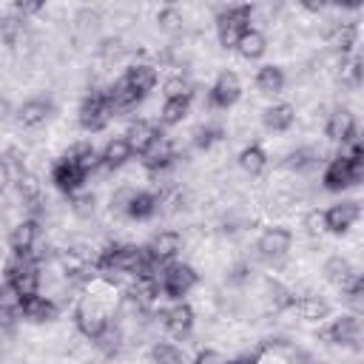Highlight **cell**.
I'll return each instance as SVG.
<instances>
[{
	"instance_id": "1",
	"label": "cell",
	"mask_w": 364,
	"mask_h": 364,
	"mask_svg": "<svg viewBox=\"0 0 364 364\" xmlns=\"http://www.w3.org/2000/svg\"><path fill=\"white\" fill-rule=\"evenodd\" d=\"M74 321H77V330H80L85 338H91V341L105 330V324L111 321V301L102 299L100 287H91V290L80 299V304H77V310H74Z\"/></svg>"
},
{
	"instance_id": "2",
	"label": "cell",
	"mask_w": 364,
	"mask_h": 364,
	"mask_svg": "<svg viewBox=\"0 0 364 364\" xmlns=\"http://www.w3.org/2000/svg\"><path fill=\"white\" fill-rule=\"evenodd\" d=\"M250 17H253V9L250 6H228L219 11L216 17V37H219V46L225 48H236L239 37L253 28L250 26Z\"/></svg>"
},
{
	"instance_id": "3",
	"label": "cell",
	"mask_w": 364,
	"mask_h": 364,
	"mask_svg": "<svg viewBox=\"0 0 364 364\" xmlns=\"http://www.w3.org/2000/svg\"><path fill=\"white\" fill-rule=\"evenodd\" d=\"M196 282H199L196 270H193L191 264H182V262H168V264H162L159 279H156L159 293H165L168 299H182V296H188V293L196 287Z\"/></svg>"
},
{
	"instance_id": "4",
	"label": "cell",
	"mask_w": 364,
	"mask_h": 364,
	"mask_svg": "<svg viewBox=\"0 0 364 364\" xmlns=\"http://www.w3.org/2000/svg\"><path fill=\"white\" fill-rule=\"evenodd\" d=\"M361 176H364V159L361 162H353V159H347V156L338 154V156H333L327 162L321 182H324L327 191H344L350 185H358Z\"/></svg>"
},
{
	"instance_id": "5",
	"label": "cell",
	"mask_w": 364,
	"mask_h": 364,
	"mask_svg": "<svg viewBox=\"0 0 364 364\" xmlns=\"http://www.w3.org/2000/svg\"><path fill=\"white\" fill-rule=\"evenodd\" d=\"M111 117H114V111H111V105H108V100H105V91H94V94H88L85 100H82V105H80V114H77V119H80V128L82 131H102L108 122H111Z\"/></svg>"
},
{
	"instance_id": "6",
	"label": "cell",
	"mask_w": 364,
	"mask_h": 364,
	"mask_svg": "<svg viewBox=\"0 0 364 364\" xmlns=\"http://www.w3.org/2000/svg\"><path fill=\"white\" fill-rule=\"evenodd\" d=\"M290 247H293V233H290L287 228H282V225L264 228L262 236H259V242H256L259 256L267 259V262H279V259H284V256L290 253Z\"/></svg>"
},
{
	"instance_id": "7",
	"label": "cell",
	"mask_w": 364,
	"mask_h": 364,
	"mask_svg": "<svg viewBox=\"0 0 364 364\" xmlns=\"http://www.w3.org/2000/svg\"><path fill=\"white\" fill-rule=\"evenodd\" d=\"M321 338H327L330 344L355 347L361 341V318H358V313H344V316L333 318L330 327L321 333Z\"/></svg>"
},
{
	"instance_id": "8",
	"label": "cell",
	"mask_w": 364,
	"mask_h": 364,
	"mask_svg": "<svg viewBox=\"0 0 364 364\" xmlns=\"http://www.w3.org/2000/svg\"><path fill=\"white\" fill-rule=\"evenodd\" d=\"M242 97V80L236 71H219V77L210 85V105L213 108H230Z\"/></svg>"
},
{
	"instance_id": "9",
	"label": "cell",
	"mask_w": 364,
	"mask_h": 364,
	"mask_svg": "<svg viewBox=\"0 0 364 364\" xmlns=\"http://www.w3.org/2000/svg\"><path fill=\"white\" fill-rule=\"evenodd\" d=\"M361 216V208L355 199H344V202H336L333 208L324 210V228L330 233H347Z\"/></svg>"
},
{
	"instance_id": "10",
	"label": "cell",
	"mask_w": 364,
	"mask_h": 364,
	"mask_svg": "<svg viewBox=\"0 0 364 364\" xmlns=\"http://www.w3.org/2000/svg\"><path fill=\"white\" fill-rule=\"evenodd\" d=\"M324 134H327V139H333V142H350L353 136H355V114L350 111V108H333L330 114H327V122H324Z\"/></svg>"
},
{
	"instance_id": "11",
	"label": "cell",
	"mask_w": 364,
	"mask_h": 364,
	"mask_svg": "<svg viewBox=\"0 0 364 364\" xmlns=\"http://www.w3.org/2000/svg\"><path fill=\"white\" fill-rule=\"evenodd\" d=\"M148 256L154 259V262H159V264H168V262H173L176 256H179V250H182V236L176 233V230H159L151 242H148Z\"/></svg>"
},
{
	"instance_id": "12",
	"label": "cell",
	"mask_w": 364,
	"mask_h": 364,
	"mask_svg": "<svg viewBox=\"0 0 364 364\" xmlns=\"http://www.w3.org/2000/svg\"><path fill=\"white\" fill-rule=\"evenodd\" d=\"M159 318H162V327H165L171 336H188V333L193 330V321H196L193 307H191V304H185V301L171 304L168 310H162V313H159Z\"/></svg>"
},
{
	"instance_id": "13",
	"label": "cell",
	"mask_w": 364,
	"mask_h": 364,
	"mask_svg": "<svg viewBox=\"0 0 364 364\" xmlns=\"http://www.w3.org/2000/svg\"><path fill=\"white\" fill-rule=\"evenodd\" d=\"M122 139L128 142L131 154H139V156H142V154L159 139V131H156V125L148 122V119H134V122L128 125V131L122 134Z\"/></svg>"
},
{
	"instance_id": "14",
	"label": "cell",
	"mask_w": 364,
	"mask_h": 364,
	"mask_svg": "<svg viewBox=\"0 0 364 364\" xmlns=\"http://www.w3.org/2000/svg\"><path fill=\"white\" fill-rule=\"evenodd\" d=\"M51 182H54V188H57L60 193H68V196H71V193H77V191L82 188L85 173H82L77 165L60 159V162H54V168H51Z\"/></svg>"
},
{
	"instance_id": "15",
	"label": "cell",
	"mask_w": 364,
	"mask_h": 364,
	"mask_svg": "<svg viewBox=\"0 0 364 364\" xmlns=\"http://www.w3.org/2000/svg\"><path fill=\"white\" fill-rule=\"evenodd\" d=\"M37 233H40L37 219H23V222H17V225L11 228V233H9V247L14 250V256L31 253L34 245H37Z\"/></svg>"
},
{
	"instance_id": "16",
	"label": "cell",
	"mask_w": 364,
	"mask_h": 364,
	"mask_svg": "<svg viewBox=\"0 0 364 364\" xmlns=\"http://www.w3.org/2000/svg\"><path fill=\"white\" fill-rule=\"evenodd\" d=\"M20 313H23L28 321H34V324H46V321H54V318H57V304H54L51 296L34 293V296H26V299H23Z\"/></svg>"
},
{
	"instance_id": "17",
	"label": "cell",
	"mask_w": 364,
	"mask_h": 364,
	"mask_svg": "<svg viewBox=\"0 0 364 364\" xmlns=\"http://www.w3.org/2000/svg\"><path fill=\"white\" fill-rule=\"evenodd\" d=\"M262 122H264L267 131L284 134V131H290L293 122H296V108L287 105V102H276V105H270V108L262 111Z\"/></svg>"
},
{
	"instance_id": "18",
	"label": "cell",
	"mask_w": 364,
	"mask_h": 364,
	"mask_svg": "<svg viewBox=\"0 0 364 364\" xmlns=\"http://www.w3.org/2000/svg\"><path fill=\"white\" fill-rule=\"evenodd\" d=\"M122 80L136 91V94H148L154 85H156V68L151 63H131L122 74Z\"/></svg>"
},
{
	"instance_id": "19",
	"label": "cell",
	"mask_w": 364,
	"mask_h": 364,
	"mask_svg": "<svg viewBox=\"0 0 364 364\" xmlns=\"http://www.w3.org/2000/svg\"><path fill=\"white\" fill-rule=\"evenodd\" d=\"M105 100H108V105H111V111H131L139 100H142V94H136L122 77L114 82V85H108L105 88Z\"/></svg>"
},
{
	"instance_id": "20",
	"label": "cell",
	"mask_w": 364,
	"mask_h": 364,
	"mask_svg": "<svg viewBox=\"0 0 364 364\" xmlns=\"http://www.w3.org/2000/svg\"><path fill=\"white\" fill-rule=\"evenodd\" d=\"M48 117H51V102H48V100H40V97L26 100V102L17 108V119H20V125H26V128H37V125H43Z\"/></svg>"
},
{
	"instance_id": "21",
	"label": "cell",
	"mask_w": 364,
	"mask_h": 364,
	"mask_svg": "<svg viewBox=\"0 0 364 364\" xmlns=\"http://www.w3.org/2000/svg\"><path fill=\"white\" fill-rule=\"evenodd\" d=\"M128 159H131V148H128V142H125L122 136L108 139V142H105V148H102V154H100V165H102L105 171L122 168Z\"/></svg>"
},
{
	"instance_id": "22",
	"label": "cell",
	"mask_w": 364,
	"mask_h": 364,
	"mask_svg": "<svg viewBox=\"0 0 364 364\" xmlns=\"http://www.w3.org/2000/svg\"><path fill=\"white\" fill-rule=\"evenodd\" d=\"M65 162H71V165H77L85 176L91 173V171H97L100 168V154L88 145V142H77V145H71L68 151H65V156H63Z\"/></svg>"
},
{
	"instance_id": "23",
	"label": "cell",
	"mask_w": 364,
	"mask_h": 364,
	"mask_svg": "<svg viewBox=\"0 0 364 364\" xmlns=\"http://www.w3.org/2000/svg\"><path fill=\"white\" fill-rule=\"evenodd\" d=\"M156 210H159V196L154 191H136L134 199H131V205H128V210H125V216H131L136 222H145Z\"/></svg>"
},
{
	"instance_id": "24",
	"label": "cell",
	"mask_w": 364,
	"mask_h": 364,
	"mask_svg": "<svg viewBox=\"0 0 364 364\" xmlns=\"http://www.w3.org/2000/svg\"><path fill=\"white\" fill-rule=\"evenodd\" d=\"M57 264L65 279H77L88 270V256L77 247H65V250H57Z\"/></svg>"
},
{
	"instance_id": "25",
	"label": "cell",
	"mask_w": 364,
	"mask_h": 364,
	"mask_svg": "<svg viewBox=\"0 0 364 364\" xmlns=\"http://www.w3.org/2000/svg\"><path fill=\"white\" fill-rule=\"evenodd\" d=\"M14 185H17V196L23 199V205L31 208V210H37V205H40V199H43V185H40V179H37L34 173L23 171V173L14 179Z\"/></svg>"
},
{
	"instance_id": "26",
	"label": "cell",
	"mask_w": 364,
	"mask_h": 364,
	"mask_svg": "<svg viewBox=\"0 0 364 364\" xmlns=\"http://www.w3.org/2000/svg\"><path fill=\"white\" fill-rule=\"evenodd\" d=\"M321 162V151L318 148H296L284 156V168L296 171V173H307Z\"/></svg>"
},
{
	"instance_id": "27",
	"label": "cell",
	"mask_w": 364,
	"mask_h": 364,
	"mask_svg": "<svg viewBox=\"0 0 364 364\" xmlns=\"http://www.w3.org/2000/svg\"><path fill=\"white\" fill-rule=\"evenodd\" d=\"M236 51H239L245 60H259V57L267 51V37H264L259 28H247V31L239 37Z\"/></svg>"
},
{
	"instance_id": "28",
	"label": "cell",
	"mask_w": 364,
	"mask_h": 364,
	"mask_svg": "<svg viewBox=\"0 0 364 364\" xmlns=\"http://www.w3.org/2000/svg\"><path fill=\"white\" fill-rule=\"evenodd\" d=\"M239 168L247 173V176H259L264 168H267V154L259 148V145H245L239 151Z\"/></svg>"
},
{
	"instance_id": "29",
	"label": "cell",
	"mask_w": 364,
	"mask_h": 364,
	"mask_svg": "<svg viewBox=\"0 0 364 364\" xmlns=\"http://www.w3.org/2000/svg\"><path fill=\"white\" fill-rule=\"evenodd\" d=\"M321 273H324V279H327L330 284L341 287V284L355 273V267H353V264H350V259H344V256H330V259L324 262Z\"/></svg>"
},
{
	"instance_id": "30",
	"label": "cell",
	"mask_w": 364,
	"mask_h": 364,
	"mask_svg": "<svg viewBox=\"0 0 364 364\" xmlns=\"http://www.w3.org/2000/svg\"><path fill=\"white\" fill-rule=\"evenodd\" d=\"M293 304L299 307V316L304 321H321L330 313V304L321 296H301V299H293Z\"/></svg>"
},
{
	"instance_id": "31",
	"label": "cell",
	"mask_w": 364,
	"mask_h": 364,
	"mask_svg": "<svg viewBox=\"0 0 364 364\" xmlns=\"http://www.w3.org/2000/svg\"><path fill=\"white\" fill-rule=\"evenodd\" d=\"M256 88L259 94H279L284 88V71L279 65H264L256 74Z\"/></svg>"
},
{
	"instance_id": "32",
	"label": "cell",
	"mask_w": 364,
	"mask_h": 364,
	"mask_svg": "<svg viewBox=\"0 0 364 364\" xmlns=\"http://www.w3.org/2000/svg\"><path fill=\"white\" fill-rule=\"evenodd\" d=\"M122 341H125L122 327H119V324H114V321H108V324H105V330L94 338V344H97L105 355H117V353H119V347H122Z\"/></svg>"
},
{
	"instance_id": "33",
	"label": "cell",
	"mask_w": 364,
	"mask_h": 364,
	"mask_svg": "<svg viewBox=\"0 0 364 364\" xmlns=\"http://www.w3.org/2000/svg\"><path fill=\"white\" fill-rule=\"evenodd\" d=\"M191 111V97H179V100H165L162 102V111H159V119L165 125H179Z\"/></svg>"
},
{
	"instance_id": "34",
	"label": "cell",
	"mask_w": 364,
	"mask_h": 364,
	"mask_svg": "<svg viewBox=\"0 0 364 364\" xmlns=\"http://www.w3.org/2000/svg\"><path fill=\"white\" fill-rule=\"evenodd\" d=\"M264 299H267V304H270L273 310H284V307L293 304L296 296H293L279 279H267V282H264Z\"/></svg>"
},
{
	"instance_id": "35",
	"label": "cell",
	"mask_w": 364,
	"mask_h": 364,
	"mask_svg": "<svg viewBox=\"0 0 364 364\" xmlns=\"http://www.w3.org/2000/svg\"><path fill=\"white\" fill-rule=\"evenodd\" d=\"M151 358H154V364H188L185 350H179L171 341H156L151 347Z\"/></svg>"
},
{
	"instance_id": "36",
	"label": "cell",
	"mask_w": 364,
	"mask_h": 364,
	"mask_svg": "<svg viewBox=\"0 0 364 364\" xmlns=\"http://www.w3.org/2000/svg\"><path fill=\"white\" fill-rule=\"evenodd\" d=\"M156 26L168 34H179L185 28V14L176 6H165V9L156 11Z\"/></svg>"
},
{
	"instance_id": "37",
	"label": "cell",
	"mask_w": 364,
	"mask_h": 364,
	"mask_svg": "<svg viewBox=\"0 0 364 364\" xmlns=\"http://www.w3.org/2000/svg\"><path fill=\"white\" fill-rule=\"evenodd\" d=\"M68 208H71V213H74L77 219H91L94 210H97V196L88 193V191H77V193H71Z\"/></svg>"
},
{
	"instance_id": "38",
	"label": "cell",
	"mask_w": 364,
	"mask_h": 364,
	"mask_svg": "<svg viewBox=\"0 0 364 364\" xmlns=\"http://www.w3.org/2000/svg\"><path fill=\"white\" fill-rule=\"evenodd\" d=\"M219 139H222V131H219L216 125H196V128H193V134H191V145H193V148H199V151L213 148Z\"/></svg>"
},
{
	"instance_id": "39",
	"label": "cell",
	"mask_w": 364,
	"mask_h": 364,
	"mask_svg": "<svg viewBox=\"0 0 364 364\" xmlns=\"http://www.w3.org/2000/svg\"><path fill=\"white\" fill-rule=\"evenodd\" d=\"M162 88H165V100H179V97H193V82H191L188 77H182V74H176V77H168Z\"/></svg>"
},
{
	"instance_id": "40",
	"label": "cell",
	"mask_w": 364,
	"mask_h": 364,
	"mask_svg": "<svg viewBox=\"0 0 364 364\" xmlns=\"http://www.w3.org/2000/svg\"><path fill=\"white\" fill-rule=\"evenodd\" d=\"M20 304H23V296L17 293V287L11 282L0 284V313L14 316V313H20Z\"/></svg>"
},
{
	"instance_id": "41",
	"label": "cell",
	"mask_w": 364,
	"mask_h": 364,
	"mask_svg": "<svg viewBox=\"0 0 364 364\" xmlns=\"http://www.w3.org/2000/svg\"><path fill=\"white\" fill-rule=\"evenodd\" d=\"M134 188L131 185H119L114 193H111V210L114 213H125L128 210V205H131V199H134Z\"/></svg>"
},
{
	"instance_id": "42",
	"label": "cell",
	"mask_w": 364,
	"mask_h": 364,
	"mask_svg": "<svg viewBox=\"0 0 364 364\" xmlns=\"http://www.w3.org/2000/svg\"><path fill=\"white\" fill-rule=\"evenodd\" d=\"M100 57L102 60H117L122 51H125V46H122V37H105V40H100Z\"/></svg>"
},
{
	"instance_id": "43",
	"label": "cell",
	"mask_w": 364,
	"mask_h": 364,
	"mask_svg": "<svg viewBox=\"0 0 364 364\" xmlns=\"http://www.w3.org/2000/svg\"><path fill=\"white\" fill-rule=\"evenodd\" d=\"M304 228H307V233L310 236H321L327 228H324V210H310L307 216H304Z\"/></svg>"
},
{
	"instance_id": "44",
	"label": "cell",
	"mask_w": 364,
	"mask_h": 364,
	"mask_svg": "<svg viewBox=\"0 0 364 364\" xmlns=\"http://www.w3.org/2000/svg\"><path fill=\"white\" fill-rule=\"evenodd\" d=\"M228 361H230V358H228L225 353L213 350V347L199 350V353H196V358H193V364H228Z\"/></svg>"
},
{
	"instance_id": "45",
	"label": "cell",
	"mask_w": 364,
	"mask_h": 364,
	"mask_svg": "<svg viewBox=\"0 0 364 364\" xmlns=\"http://www.w3.org/2000/svg\"><path fill=\"white\" fill-rule=\"evenodd\" d=\"M37 11H43V3H37V0H31V3H17V6H14V14H17V17L37 14Z\"/></svg>"
},
{
	"instance_id": "46",
	"label": "cell",
	"mask_w": 364,
	"mask_h": 364,
	"mask_svg": "<svg viewBox=\"0 0 364 364\" xmlns=\"http://www.w3.org/2000/svg\"><path fill=\"white\" fill-rule=\"evenodd\" d=\"M9 182H11V171H9V168H6V162L0 159V193L9 188Z\"/></svg>"
},
{
	"instance_id": "47",
	"label": "cell",
	"mask_w": 364,
	"mask_h": 364,
	"mask_svg": "<svg viewBox=\"0 0 364 364\" xmlns=\"http://www.w3.org/2000/svg\"><path fill=\"white\" fill-rule=\"evenodd\" d=\"M228 364H256V361H250V358H239V361H228Z\"/></svg>"
}]
</instances>
